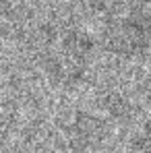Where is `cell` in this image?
Returning a JSON list of instances; mask_svg holds the SVG:
<instances>
[{
  "label": "cell",
  "mask_w": 151,
  "mask_h": 153,
  "mask_svg": "<svg viewBox=\"0 0 151 153\" xmlns=\"http://www.w3.org/2000/svg\"><path fill=\"white\" fill-rule=\"evenodd\" d=\"M149 97H151V75H149Z\"/></svg>",
  "instance_id": "cell-3"
},
{
  "label": "cell",
  "mask_w": 151,
  "mask_h": 153,
  "mask_svg": "<svg viewBox=\"0 0 151 153\" xmlns=\"http://www.w3.org/2000/svg\"><path fill=\"white\" fill-rule=\"evenodd\" d=\"M139 147L143 153H151V120L145 124L141 137H139Z\"/></svg>",
  "instance_id": "cell-2"
},
{
  "label": "cell",
  "mask_w": 151,
  "mask_h": 153,
  "mask_svg": "<svg viewBox=\"0 0 151 153\" xmlns=\"http://www.w3.org/2000/svg\"><path fill=\"white\" fill-rule=\"evenodd\" d=\"M108 48L122 56H139L151 50V10H137L116 21L106 31Z\"/></svg>",
  "instance_id": "cell-1"
}]
</instances>
